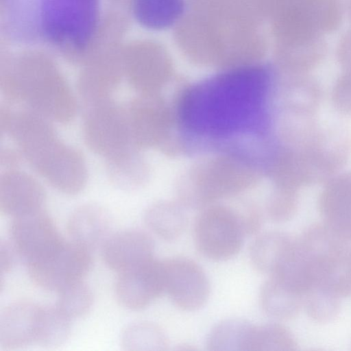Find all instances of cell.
<instances>
[{
  "label": "cell",
  "mask_w": 351,
  "mask_h": 351,
  "mask_svg": "<svg viewBox=\"0 0 351 351\" xmlns=\"http://www.w3.org/2000/svg\"><path fill=\"white\" fill-rule=\"evenodd\" d=\"M1 130L15 143L20 154L53 187L75 195L85 186L86 161L75 148L62 142L51 121L26 108L1 107Z\"/></svg>",
  "instance_id": "obj_1"
},
{
  "label": "cell",
  "mask_w": 351,
  "mask_h": 351,
  "mask_svg": "<svg viewBox=\"0 0 351 351\" xmlns=\"http://www.w3.org/2000/svg\"><path fill=\"white\" fill-rule=\"evenodd\" d=\"M0 89L7 101L21 103L51 121L69 122L76 112V101L71 88L51 69L6 75Z\"/></svg>",
  "instance_id": "obj_2"
},
{
  "label": "cell",
  "mask_w": 351,
  "mask_h": 351,
  "mask_svg": "<svg viewBox=\"0 0 351 351\" xmlns=\"http://www.w3.org/2000/svg\"><path fill=\"white\" fill-rule=\"evenodd\" d=\"M82 128L87 146L106 161L139 149L132 137L126 107L112 98L86 106Z\"/></svg>",
  "instance_id": "obj_3"
},
{
  "label": "cell",
  "mask_w": 351,
  "mask_h": 351,
  "mask_svg": "<svg viewBox=\"0 0 351 351\" xmlns=\"http://www.w3.org/2000/svg\"><path fill=\"white\" fill-rule=\"evenodd\" d=\"M193 234L197 250L215 261L237 254L246 236L238 210L219 204L202 208L195 219Z\"/></svg>",
  "instance_id": "obj_4"
},
{
  "label": "cell",
  "mask_w": 351,
  "mask_h": 351,
  "mask_svg": "<svg viewBox=\"0 0 351 351\" xmlns=\"http://www.w3.org/2000/svg\"><path fill=\"white\" fill-rule=\"evenodd\" d=\"M90 250L74 241H64L53 252L26 263L33 282L48 291H59L71 283L82 280L93 264Z\"/></svg>",
  "instance_id": "obj_5"
},
{
  "label": "cell",
  "mask_w": 351,
  "mask_h": 351,
  "mask_svg": "<svg viewBox=\"0 0 351 351\" xmlns=\"http://www.w3.org/2000/svg\"><path fill=\"white\" fill-rule=\"evenodd\" d=\"M10 233L12 247L26 263L45 257L64 241L43 208L13 217Z\"/></svg>",
  "instance_id": "obj_6"
},
{
  "label": "cell",
  "mask_w": 351,
  "mask_h": 351,
  "mask_svg": "<svg viewBox=\"0 0 351 351\" xmlns=\"http://www.w3.org/2000/svg\"><path fill=\"white\" fill-rule=\"evenodd\" d=\"M165 293L179 308L193 311L209 297L210 283L202 268L185 258L161 260Z\"/></svg>",
  "instance_id": "obj_7"
},
{
  "label": "cell",
  "mask_w": 351,
  "mask_h": 351,
  "mask_svg": "<svg viewBox=\"0 0 351 351\" xmlns=\"http://www.w3.org/2000/svg\"><path fill=\"white\" fill-rule=\"evenodd\" d=\"M157 94H140L126 106L130 128L135 145L162 146L169 132V115Z\"/></svg>",
  "instance_id": "obj_8"
},
{
  "label": "cell",
  "mask_w": 351,
  "mask_h": 351,
  "mask_svg": "<svg viewBox=\"0 0 351 351\" xmlns=\"http://www.w3.org/2000/svg\"><path fill=\"white\" fill-rule=\"evenodd\" d=\"M165 293L161 260L154 258L134 269L119 274L115 295L131 310L143 309Z\"/></svg>",
  "instance_id": "obj_9"
},
{
  "label": "cell",
  "mask_w": 351,
  "mask_h": 351,
  "mask_svg": "<svg viewBox=\"0 0 351 351\" xmlns=\"http://www.w3.org/2000/svg\"><path fill=\"white\" fill-rule=\"evenodd\" d=\"M154 243L146 232L136 230L117 232L102 244L104 261L121 274L138 268L154 258Z\"/></svg>",
  "instance_id": "obj_10"
},
{
  "label": "cell",
  "mask_w": 351,
  "mask_h": 351,
  "mask_svg": "<svg viewBox=\"0 0 351 351\" xmlns=\"http://www.w3.org/2000/svg\"><path fill=\"white\" fill-rule=\"evenodd\" d=\"M42 305L29 302L10 303L0 315V346L5 350L36 343Z\"/></svg>",
  "instance_id": "obj_11"
},
{
  "label": "cell",
  "mask_w": 351,
  "mask_h": 351,
  "mask_svg": "<svg viewBox=\"0 0 351 351\" xmlns=\"http://www.w3.org/2000/svg\"><path fill=\"white\" fill-rule=\"evenodd\" d=\"M45 193L42 186L25 172L5 169L0 177V211L15 217L43 208Z\"/></svg>",
  "instance_id": "obj_12"
},
{
  "label": "cell",
  "mask_w": 351,
  "mask_h": 351,
  "mask_svg": "<svg viewBox=\"0 0 351 351\" xmlns=\"http://www.w3.org/2000/svg\"><path fill=\"white\" fill-rule=\"evenodd\" d=\"M110 217L108 213L95 204L82 205L69 216L66 230L73 241L90 250L103 244L108 238Z\"/></svg>",
  "instance_id": "obj_13"
},
{
  "label": "cell",
  "mask_w": 351,
  "mask_h": 351,
  "mask_svg": "<svg viewBox=\"0 0 351 351\" xmlns=\"http://www.w3.org/2000/svg\"><path fill=\"white\" fill-rule=\"evenodd\" d=\"M294 243L284 233L270 231L261 234L251 243L250 262L257 271L271 276L289 257Z\"/></svg>",
  "instance_id": "obj_14"
},
{
  "label": "cell",
  "mask_w": 351,
  "mask_h": 351,
  "mask_svg": "<svg viewBox=\"0 0 351 351\" xmlns=\"http://www.w3.org/2000/svg\"><path fill=\"white\" fill-rule=\"evenodd\" d=\"M139 149L106 161V170L110 182L124 190H133L142 186L149 175L148 165Z\"/></svg>",
  "instance_id": "obj_15"
},
{
  "label": "cell",
  "mask_w": 351,
  "mask_h": 351,
  "mask_svg": "<svg viewBox=\"0 0 351 351\" xmlns=\"http://www.w3.org/2000/svg\"><path fill=\"white\" fill-rule=\"evenodd\" d=\"M254 325L241 319H228L216 324L206 338L210 351H250Z\"/></svg>",
  "instance_id": "obj_16"
},
{
  "label": "cell",
  "mask_w": 351,
  "mask_h": 351,
  "mask_svg": "<svg viewBox=\"0 0 351 351\" xmlns=\"http://www.w3.org/2000/svg\"><path fill=\"white\" fill-rule=\"evenodd\" d=\"M144 220L152 232L165 241L178 239L187 224V218L181 207L167 201L150 206L145 211Z\"/></svg>",
  "instance_id": "obj_17"
},
{
  "label": "cell",
  "mask_w": 351,
  "mask_h": 351,
  "mask_svg": "<svg viewBox=\"0 0 351 351\" xmlns=\"http://www.w3.org/2000/svg\"><path fill=\"white\" fill-rule=\"evenodd\" d=\"M298 297V293L273 276H269L262 285L259 295L264 312L282 319L291 317L297 311Z\"/></svg>",
  "instance_id": "obj_18"
},
{
  "label": "cell",
  "mask_w": 351,
  "mask_h": 351,
  "mask_svg": "<svg viewBox=\"0 0 351 351\" xmlns=\"http://www.w3.org/2000/svg\"><path fill=\"white\" fill-rule=\"evenodd\" d=\"M121 344L128 351H161L167 349L168 342L158 326L149 322H138L128 325L123 330Z\"/></svg>",
  "instance_id": "obj_19"
},
{
  "label": "cell",
  "mask_w": 351,
  "mask_h": 351,
  "mask_svg": "<svg viewBox=\"0 0 351 351\" xmlns=\"http://www.w3.org/2000/svg\"><path fill=\"white\" fill-rule=\"evenodd\" d=\"M70 332V318L56 306H42L38 344L47 348L58 347L66 341Z\"/></svg>",
  "instance_id": "obj_20"
},
{
  "label": "cell",
  "mask_w": 351,
  "mask_h": 351,
  "mask_svg": "<svg viewBox=\"0 0 351 351\" xmlns=\"http://www.w3.org/2000/svg\"><path fill=\"white\" fill-rule=\"evenodd\" d=\"M58 292L56 307L70 319L84 315L92 306V291L82 280L66 285Z\"/></svg>",
  "instance_id": "obj_21"
},
{
  "label": "cell",
  "mask_w": 351,
  "mask_h": 351,
  "mask_svg": "<svg viewBox=\"0 0 351 351\" xmlns=\"http://www.w3.org/2000/svg\"><path fill=\"white\" fill-rule=\"evenodd\" d=\"M293 346L289 331L276 324L254 326L250 351L288 350Z\"/></svg>",
  "instance_id": "obj_22"
},
{
  "label": "cell",
  "mask_w": 351,
  "mask_h": 351,
  "mask_svg": "<svg viewBox=\"0 0 351 351\" xmlns=\"http://www.w3.org/2000/svg\"><path fill=\"white\" fill-rule=\"evenodd\" d=\"M294 208L293 191L278 186L267 203L266 213L271 221L282 222L291 217Z\"/></svg>",
  "instance_id": "obj_23"
},
{
  "label": "cell",
  "mask_w": 351,
  "mask_h": 351,
  "mask_svg": "<svg viewBox=\"0 0 351 351\" xmlns=\"http://www.w3.org/2000/svg\"><path fill=\"white\" fill-rule=\"evenodd\" d=\"M332 100L340 111L351 114V70L337 81L332 90Z\"/></svg>",
  "instance_id": "obj_24"
},
{
  "label": "cell",
  "mask_w": 351,
  "mask_h": 351,
  "mask_svg": "<svg viewBox=\"0 0 351 351\" xmlns=\"http://www.w3.org/2000/svg\"><path fill=\"white\" fill-rule=\"evenodd\" d=\"M10 245L7 243H4L3 241L1 242V254H0V268L1 271L2 272H8L10 271L13 265H14V254L13 251H14V247L10 248Z\"/></svg>",
  "instance_id": "obj_25"
},
{
  "label": "cell",
  "mask_w": 351,
  "mask_h": 351,
  "mask_svg": "<svg viewBox=\"0 0 351 351\" xmlns=\"http://www.w3.org/2000/svg\"><path fill=\"white\" fill-rule=\"evenodd\" d=\"M339 54L341 63L351 70V31L341 42Z\"/></svg>",
  "instance_id": "obj_26"
},
{
  "label": "cell",
  "mask_w": 351,
  "mask_h": 351,
  "mask_svg": "<svg viewBox=\"0 0 351 351\" xmlns=\"http://www.w3.org/2000/svg\"><path fill=\"white\" fill-rule=\"evenodd\" d=\"M19 156V154L12 149H5L1 150V165L5 167L6 169H16L20 161Z\"/></svg>",
  "instance_id": "obj_27"
}]
</instances>
